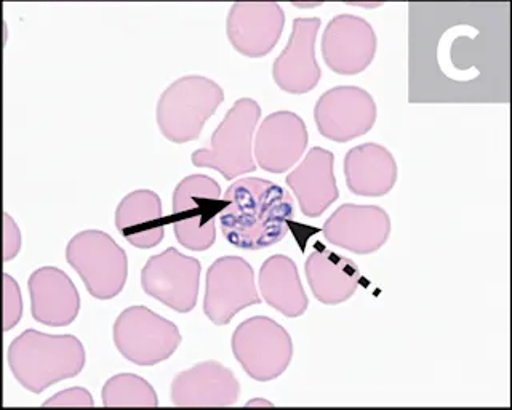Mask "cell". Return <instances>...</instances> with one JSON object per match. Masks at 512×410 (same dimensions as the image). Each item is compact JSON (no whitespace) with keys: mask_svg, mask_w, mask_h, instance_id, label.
I'll use <instances>...</instances> for the list:
<instances>
[{"mask_svg":"<svg viewBox=\"0 0 512 410\" xmlns=\"http://www.w3.org/2000/svg\"><path fill=\"white\" fill-rule=\"evenodd\" d=\"M95 401L90 391L85 388H69V390L60 391L56 393L53 398L47 399L44 402V407H93Z\"/></svg>","mask_w":512,"mask_h":410,"instance_id":"26","label":"cell"},{"mask_svg":"<svg viewBox=\"0 0 512 410\" xmlns=\"http://www.w3.org/2000/svg\"><path fill=\"white\" fill-rule=\"evenodd\" d=\"M333 167L332 151L316 146L309 149L301 164L285 178L304 217L319 218L340 197Z\"/></svg>","mask_w":512,"mask_h":410,"instance_id":"18","label":"cell"},{"mask_svg":"<svg viewBox=\"0 0 512 410\" xmlns=\"http://www.w3.org/2000/svg\"><path fill=\"white\" fill-rule=\"evenodd\" d=\"M260 117L261 108L255 100H237L216 127L210 145L192 153V164L199 169L216 170L226 180L255 172L258 164L253 159V133Z\"/></svg>","mask_w":512,"mask_h":410,"instance_id":"4","label":"cell"},{"mask_svg":"<svg viewBox=\"0 0 512 410\" xmlns=\"http://www.w3.org/2000/svg\"><path fill=\"white\" fill-rule=\"evenodd\" d=\"M320 18H296L284 52L274 61L272 79L290 95H304L316 89L322 77L316 60V39Z\"/></svg>","mask_w":512,"mask_h":410,"instance_id":"15","label":"cell"},{"mask_svg":"<svg viewBox=\"0 0 512 410\" xmlns=\"http://www.w3.org/2000/svg\"><path fill=\"white\" fill-rule=\"evenodd\" d=\"M218 181L207 175H189L173 191L172 223L176 241L184 249L205 252L215 244V218L226 207Z\"/></svg>","mask_w":512,"mask_h":410,"instance_id":"5","label":"cell"},{"mask_svg":"<svg viewBox=\"0 0 512 410\" xmlns=\"http://www.w3.org/2000/svg\"><path fill=\"white\" fill-rule=\"evenodd\" d=\"M255 404H266V406H271V402H268V401H252V402H248V406H255Z\"/></svg>","mask_w":512,"mask_h":410,"instance_id":"28","label":"cell"},{"mask_svg":"<svg viewBox=\"0 0 512 410\" xmlns=\"http://www.w3.org/2000/svg\"><path fill=\"white\" fill-rule=\"evenodd\" d=\"M232 353L256 382H271L284 374L293 358L292 337L268 316H253L232 335Z\"/></svg>","mask_w":512,"mask_h":410,"instance_id":"8","label":"cell"},{"mask_svg":"<svg viewBox=\"0 0 512 410\" xmlns=\"http://www.w3.org/2000/svg\"><path fill=\"white\" fill-rule=\"evenodd\" d=\"M117 231L136 249H154L165 236L162 201L151 189H136L117 205Z\"/></svg>","mask_w":512,"mask_h":410,"instance_id":"22","label":"cell"},{"mask_svg":"<svg viewBox=\"0 0 512 410\" xmlns=\"http://www.w3.org/2000/svg\"><path fill=\"white\" fill-rule=\"evenodd\" d=\"M23 316V298L18 282L4 274V330L13 329Z\"/></svg>","mask_w":512,"mask_h":410,"instance_id":"25","label":"cell"},{"mask_svg":"<svg viewBox=\"0 0 512 410\" xmlns=\"http://www.w3.org/2000/svg\"><path fill=\"white\" fill-rule=\"evenodd\" d=\"M240 385L232 370L218 361L199 362L173 378L176 407H229L239 399Z\"/></svg>","mask_w":512,"mask_h":410,"instance_id":"17","label":"cell"},{"mask_svg":"<svg viewBox=\"0 0 512 410\" xmlns=\"http://www.w3.org/2000/svg\"><path fill=\"white\" fill-rule=\"evenodd\" d=\"M224 101L220 85L204 76H184L168 85L157 103L160 132L175 145L197 140Z\"/></svg>","mask_w":512,"mask_h":410,"instance_id":"3","label":"cell"},{"mask_svg":"<svg viewBox=\"0 0 512 410\" xmlns=\"http://www.w3.org/2000/svg\"><path fill=\"white\" fill-rule=\"evenodd\" d=\"M21 249L20 228L15 220L8 214H4V260L10 262L18 255Z\"/></svg>","mask_w":512,"mask_h":410,"instance_id":"27","label":"cell"},{"mask_svg":"<svg viewBox=\"0 0 512 410\" xmlns=\"http://www.w3.org/2000/svg\"><path fill=\"white\" fill-rule=\"evenodd\" d=\"M309 133L303 119L292 111L269 114L256 132V164L264 172L285 173L295 167L308 148Z\"/></svg>","mask_w":512,"mask_h":410,"instance_id":"16","label":"cell"},{"mask_svg":"<svg viewBox=\"0 0 512 410\" xmlns=\"http://www.w3.org/2000/svg\"><path fill=\"white\" fill-rule=\"evenodd\" d=\"M322 233L330 244L352 254H375L391 236V218L378 205L344 204L324 223Z\"/></svg>","mask_w":512,"mask_h":410,"instance_id":"14","label":"cell"},{"mask_svg":"<svg viewBox=\"0 0 512 410\" xmlns=\"http://www.w3.org/2000/svg\"><path fill=\"white\" fill-rule=\"evenodd\" d=\"M32 318L50 327H66L76 321L80 295L63 270L44 266L31 274L28 282Z\"/></svg>","mask_w":512,"mask_h":410,"instance_id":"19","label":"cell"},{"mask_svg":"<svg viewBox=\"0 0 512 410\" xmlns=\"http://www.w3.org/2000/svg\"><path fill=\"white\" fill-rule=\"evenodd\" d=\"M260 292L264 302L287 318H300L308 310V295L295 262L287 255H272L261 265Z\"/></svg>","mask_w":512,"mask_h":410,"instance_id":"23","label":"cell"},{"mask_svg":"<svg viewBox=\"0 0 512 410\" xmlns=\"http://www.w3.org/2000/svg\"><path fill=\"white\" fill-rule=\"evenodd\" d=\"M7 361L18 383L31 393L40 394L84 370L85 348L74 335L28 329L8 346Z\"/></svg>","mask_w":512,"mask_h":410,"instance_id":"2","label":"cell"},{"mask_svg":"<svg viewBox=\"0 0 512 410\" xmlns=\"http://www.w3.org/2000/svg\"><path fill=\"white\" fill-rule=\"evenodd\" d=\"M260 303L255 271L247 260L226 255L208 268L204 313L215 326H228L240 311Z\"/></svg>","mask_w":512,"mask_h":410,"instance_id":"9","label":"cell"},{"mask_svg":"<svg viewBox=\"0 0 512 410\" xmlns=\"http://www.w3.org/2000/svg\"><path fill=\"white\" fill-rule=\"evenodd\" d=\"M220 226L231 246L263 250L285 239L295 218V202L287 189L263 178H242L223 194Z\"/></svg>","mask_w":512,"mask_h":410,"instance_id":"1","label":"cell"},{"mask_svg":"<svg viewBox=\"0 0 512 410\" xmlns=\"http://www.w3.org/2000/svg\"><path fill=\"white\" fill-rule=\"evenodd\" d=\"M344 177L352 194L383 197L396 186L397 162L388 148L364 143L349 149L344 157Z\"/></svg>","mask_w":512,"mask_h":410,"instance_id":"21","label":"cell"},{"mask_svg":"<svg viewBox=\"0 0 512 410\" xmlns=\"http://www.w3.org/2000/svg\"><path fill=\"white\" fill-rule=\"evenodd\" d=\"M66 260L92 297L111 300L124 290L127 254L108 233L87 230L76 234L66 247Z\"/></svg>","mask_w":512,"mask_h":410,"instance_id":"6","label":"cell"},{"mask_svg":"<svg viewBox=\"0 0 512 410\" xmlns=\"http://www.w3.org/2000/svg\"><path fill=\"white\" fill-rule=\"evenodd\" d=\"M378 109L367 90L356 85H338L317 100L314 121L322 137L348 143L364 137L376 122Z\"/></svg>","mask_w":512,"mask_h":410,"instance_id":"11","label":"cell"},{"mask_svg":"<svg viewBox=\"0 0 512 410\" xmlns=\"http://www.w3.org/2000/svg\"><path fill=\"white\" fill-rule=\"evenodd\" d=\"M119 353L136 366H156L172 358L180 346V329L146 306H130L112 327Z\"/></svg>","mask_w":512,"mask_h":410,"instance_id":"7","label":"cell"},{"mask_svg":"<svg viewBox=\"0 0 512 410\" xmlns=\"http://www.w3.org/2000/svg\"><path fill=\"white\" fill-rule=\"evenodd\" d=\"M200 271L202 265L197 258L170 247L146 262L141 270V287L146 295L176 313H189L197 305Z\"/></svg>","mask_w":512,"mask_h":410,"instance_id":"10","label":"cell"},{"mask_svg":"<svg viewBox=\"0 0 512 410\" xmlns=\"http://www.w3.org/2000/svg\"><path fill=\"white\" fill-rule=\"evenodd\" d=\"M378 49L375 29L364 18L343 13L328 21L322 36V57L340 76H356L372 65Z\"/></svg>","mask_w":512,"mask_h":410,"instance_id":"12","label":"cell"},{"mask_svg":"<svg viewBox=\"0 0 512 410\" xmlns=\"http://www.w3.org/2000/svg\"><path fill=\"white\" fill-rule=\"evenodd\" d=\"M312 294L324 305H340L356 294L362 282L359 266L316 242L304 263Z\"/></svg>","mask_w":512,"mask_h":410,"instance_id":"20","label":"cell"},{"mask_svg":"<svg viewBox=\"0 0 512 410\" xmlns=\"http://www.w3.org/2000/svg\"><path fill=\"white\" fill-rule=\"evenodd\" d=\"M285 12L277 2H237L229 9L226 34L232 47L248 58H263L284 33Z\"/></svg>","mask_w":512,"mask_h":410,"instance_id":"13","label":"cell"},{"mask_svg":"<svg viewBox=\"0 0 512 410\" xmlns=\"http://www.w3.org/2000/svg\"><path fill=\"white\" fill-rule=\"evenodd\" d=\"M106 407H157L159 398L149 382L135 374H119L109 378L101 390Z\"/></svg>","mask_w":512,"mask_h":410,"instance_id":"24","label":"cell"}]
</instances>
